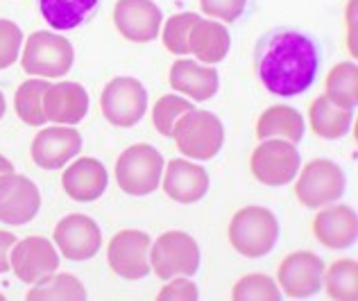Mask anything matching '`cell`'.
<instances>
[{
    "mask_svg": "<svg viewBox=\"0 0 358 301\" xmlns=\"http://www.w3.org/2000/svg\"><path fill=\"white\" fill-rule=\"evenodd\" d=\"M254 71L272 96H301L315 84L320 48L313 36L306 32H299L295 27H277L257 41Z\"/></svg>",
    "mask_w": 358,
    "mask_h": 301,
    "instance_id": "obj_1",
    "label": "cell"
},
{
    "mask_svg": "<svg viewBox=\"0 0 358 301\" xmlns=\"http://www.w3.org/2000/svg\"><path fill=\"white\" fill-rule=\"evenodd\" d=\"M279 220L266 206H243L234 213L227 236L231 247L245 258H263L277 247L279 242Z\"/></svg>",
    "mask_w": 358,
    "mask_h": 301,
    "instance_id": "obj_2",
    "label": "cell"
},
{
    "mask_svg": "<svg viewBox=\"0 0 358 301\" xmlns=\"http://www.w3.org/2000/svg\"><path fill=\"white\" fill-rule=\"evenodd\" d=\"M171 138L182 156L193 161H211L224 145V125L211 111L191 109L175 122Z\"/></svg>",
    "mask_w": 358,
    "mask_h": 301,
    "instance_id": "obj_3",
    "label": "cell"
},
{
    "mask_svg": "<svg viewBox=\"0 0 358 301\" xmlns=\"http://www.w3.org/2000/svg\"><path fill=\"white\" fill-rule=\"evenodd\" d=\"M73 61H75L73 43L59 32L36 30L25 39L21 66L23 73L32 75V78H43V80L64 78L66 73H71Z\"/></svg>",
    "mask_w": 358,
    "mask_h": 301,
    "instance_id": "obj_4",
    "label": "cell"
},
{
    "mask_svg": "<svg viewBox=\"0 0 358 301\" xmlns=\"http://www.w3.org/2000/svg\"><path fill=\"white\" fill-rule=\"evenodd\" d=\"M164 156L150 143L129 145L116 161V184L125 195L145 197L162 184Z\"/></svg>",
    "mask_w": 358,
    "mask_h": 301,
    "instance_id": "obj_5",
    "label": "cell"
},
{
    "mask_svg": "<svg viewBox=\"0 0 358 301\" xmlns=\"http://www.w3.org/2000/svg\"><path fill=\"white\" fill-rule=\"evenodd\" d=\"M200 260V244L186 231H164L162 236L150 244V267L162 281L197 274Z\"/></svg>",
    "mask_w": 358,
    "mask_h": 301,
    "instance_id": "obj_6",
    "label": "cell"
},
{
    "mask_svg": "<svg viewBox=\"0 0 358 301\" xmlns=\"http://www.w3.org/2000/svg\"><path fill=\"white\" fill-rule=\"evenodd\" d=\"M347 175L331 159H313L299 168L295 177V197L306 209H322L345 195Z\"/></svg>",
    "mask_w": 358,
    "mask_h": 301,
    "instance_id": "obj_7",
    "label": "cell"
},
{
    "mask_svg": "<svg viewBox=\"0 0 358 301\" xmlns=\"http://www.w3.org/2000/svg\"><path fill=\"white\" fill-rule=\"evenodd\" d=\"M301 168V156L295 143L284 138H266L254 147L250 156V170L263 186L281 188L295 182Z\"/></svg>",
    "mask_w": 358,
    "mask_h": 301,
    "instance_id": "obj_8",
    "label": "cell"
},
{
    "mask_svg": "<svg viewBox=\"0 0 358 301\" xmlns=\"http://www.w3.org/2000/svg\"><path fill=\"white\" fill-rule=\"evenodd\" d=\"M102 116L114 127H134L148 111V91L136 78H114L100 93Z\"/></svg>",
    "mask_w": 358,
    "mask_h": 301,
    "instance_id": "obj_9",
    "label": "cell"
},
{
    "mask_svg": "<svg viewBox=\"0 0 358 301\" xmlns=\"http://www.w3.org/2000/svg\"><path fill=\"white\" fill-rule=\"evenodd\" d=\"M324 260L313 251H293L279 263L277 286L288 299H308L322 290Z\"/></svg>",
    "mask_w": 358,
    "mask_h": 301,
    "instance_id": "obj_10",
    "label": "cell"
},
{
    "mask_svg": "<svg viewBox=\"0 0 358 301\" xmlns=\"http://www.w3.org/2000/svg\"><path fill=\"white\" fill-rule=\"evenodd\" d=\"M52 242L64 258L73 263L91 260L102 247V231L98 222L84 213H71L55 224Z\"/></svg>",
    "mask_w": 358,
    "mask_h": 301,
    "instance_id": "obj_11",
    "label": "cell"
},
{
    "mask_svg": "<svg viewBox=\"0 0 358 301\" xmlns=\"http://www.w3.org/2000/svg\"><path fill=\"white\" fill-rule=\"evenodd\" d=\"M150 236L141 229H122L107 244V263L114 274L138 281L150 274Z\"/></svg>",
    "mask_w": 358,
    "mask_h": 301,
    "instance_id": "obj_12",
    "label": "cell"
},
{
    "mask_svg": "<svg viewBox=\"0 0 358 301\" xmlns=\"http://www.w3.org/2000/svg\"><path fill=\"white\" fill-rule=\"evenodd\" d=\"M41 211V193L25 175L9 172L0 177V222L23 227Z\"/></svg>",
    "mask_w": 358,
    "mask_h": 301,
    "instance_id": "obj_13",
    "label": "cell"
},
{
    "mask_svg": "<svg viewBox=\"0 0 358 301\" xmlns=\"http://www.w3.org/2000/svg\"><path fill=\"white\" fill-rule=\"evenodd\" d=\"M82 152V134L71 125L41 127L32 138L30 154L41 170H59L66 168Z\"/></svg>",
    "mask_w": 358,
    "mask_h": 301,
    "instance_id": "obj_14",
    "label": "cell"
},
{
    "mask_svg": "<svg viewBox=\"0 0 358 301\" xmlns=\"http://www.w3.org/2000/svg\"><path fill=\"white\" fill-rule=\"evenodd\" d=\"M9 265L18 281L32 286L39 279L59 270V251L55 242L41 236L16 240L9 254Z\"/></svg>",
    "mask_w": 358,
    "mask_h": 301,
    "instance_id": "obj_15",
    "label": "cell"
},
{
    "mask_svg": "<svg viewBox=\"0 0 358 301\" xmlns=\"http://www.w3.org/2000/svg\"><path fill=\"white\" fill-rule=\"evenodd\" d=\"M114 25L131 43L155 41L164 25V14L152 0H118L114 7Z\"/></svg>",
    "mask_w": 358,
    "mask_h": 301,
    "instance_id": "obj_16",
    "label": "cell"
},
{
    "mask_svg": "<svg viewBox=\"0 0 358 301\" xmlns=\"http://www.w3.org/2000/svg\"><path fill=\"white\" fill-rule=\"evenodd\" d=\"M164 193L177 204H195L204 200L209 193V172L204 166L191 163L188 159H171L168 166H164L162 184Z\"/></svg>",
    "mask_w": 358,
    "mask_h": 301,
    "instance_id": "obj_17",
    "label": "cell"
},
{
    "mask_svg": "<svg viewBox=\"0 0 358 301\" xmlns=\"http://www.w3.org/2000/svg\"><path fill=\"white\" fill-rule=\"evenodd\" d=\"M64 193L73 202H96L105 195L109 186V172L102 161L93 156H75L73 163L64 168L62 175Z\"/></svg>",
    "mask_w": 358,
    "mask_h": 301,
    "instance_id": "obj_18",
    "label": "cell"
},
{
    "mask_svg": "<svg viewBox=\"0 0 358 301\" xmlns=\"http://www.w3.org/2000/svg\"><path fill=\"white\" fill-rule=\"evenodd\" d=\"M313 236L320 244L329 249L343 251L356 244L358 238V218L356 211L347 204L322 206L313 218Z\"/></svg>",
    "mask_w": 358,
    "mask_h": 301,
    "instance_id": "obj_19",
    "label": "cell"
},
{
    "mask_svg": "<svg viewBox=\"0 0 358 301\" xmlns=\"http://www.w3.org/2000/svg\"><path fill=\"white\" fill-rule=\"evenodd\" d=\"M43 111L55 125H80L89 114V93L78 82L50 84L43 93Z\"/></svg>",
    "mask_w": 358,
    "mask_h": 301,
    "instance_id": "obj_20",
    "label": "cell"
},
{
    "mask_svg": "<svg viewBox=\"0 0 358 301\" xmlns=\"http://www.w3.org/2000/svg\"><path fill=\"white\" fill-rule=\"evenodd\" d=\"M171 87L179 96L204 102L218 93L220 75L213 66H206L191 57H179L171 68Z\"/></svg>",
    "mask_w": 358,
    "mask_h": 301,
    "instance_id": "obj_21",
    "label": "cell"
},
{
    "mask_svg": "<svg viewBox=\"0 0 358 301\" xmlns=\"http://www.w3.org/2000/svg\"><path fill=\"white\" fill-rule=\"evenodd\" d=\"M231 36L224 23L213 21V18H197V23L191 30V39H188V50L191 54L206 66L220 64L229 54Z\"/></svg>",
    "mask_w": 358,
    "mask_h": 301,
    "instance_id": "obj_22",
    "label": "cell"
},
{
    "mask_svg": "<svg viewBox=\"0 0 358 301\" xmlns=\"http://www.w3.org/2000/svg\"><path fill=\"white\" fill-rule=\"evenodd\" d=\"M308 122L313 134L324 140H338L350 134L354 125V109H341L324 93L317 96L308 107Z\"/></svg>",
    "mask_w": 358,
    "mask_h": 301,
    "instance_id": "obj_23",
    "label": "cell"
},
{
    "mask_svg": "<svg viewBox=\"0 0 358 301\" xmlns=\"http://www.w3.org/2000/svg\"><path fill=\"white\" fill-rule=\"evenodd\" d=\"M304 129H306L304 116H301L297 109L288 107V105H272L259 116L257 138L259 140L284 138V140H290V143L297 145L299 140L304 138Z\"/></svg>",
    "mask_w": 358,
    "mask_h": 301,
    "instance_id": "obj_24",
    "label": "cell"
},
{
    "mask_svg": "<svg viewBox=\"0 0 358 301\" xmlns=\"http://www.w3.org/2000/svg\"><path fill=\"white\" fill-rule=\"evenodd\" d=\"M36 5L55 32H69L89 21L100 0H36Z\"/></svg>",
    "mask_w": 358,
    "mask_h": 301,
    "instance_id": "obj_25",
    "label": "cell"
},
{
    "mask_svg": "<svg viewBox=\"0 0 358 301\" xmlns=\"http://www.w3.org/2000/svg\"><path fill=\"white\" fill-rule=\"evenodd\" d=\"M324 96L341 109L358 105V66L356 61H338L324 80Z\"/></svg>",
    "mask_w": 358,
    "mask_h": 301,
    "instance_id": "obj_26",
    "label": "cell"
},
{
    "mask_svg": "<svg viewBox=\"0 0 358 301\" xmlns=\"http://www.w3.org/2000/svg\"><path fill=\"white\" fill-rule=\"evenodd\" d=\"M87 295V288L84 284L73 274H52L39 279L36 284H32V290H27L25 299L27 301H64V299H71V301H84Z\"/></svg>",
    "mask_w": 358,
    "mask_h": 301,
    "instance_id": "obj_27",
    "label": "cell"
},
{
    "mask_svg": "<svg viewBox=\"0 0 358 301\" xmlns=\"http://www.w3.org/2000/svg\"><path fill=\"white\" fill-rule=\"evenodd\" d=\"M48 87H50L48 80L32 78V80H25L21 87L16 89L14 109H16L18 120H23L25 125H30V127L48 125V118H45V111H43V93Z\"/></svg>",
    "mask_w": 358,
    "mask_h": 301,
    "instance_id": "obj_28",
    "label": "cell"
},
{
    "mask_svg": "<svg viewBox=\"0 0 358 301\" xmlns=\"http://www.w3.org/2000/svg\"><path fill=\"white\" fill-rule=\"evenodd\" d=\"M322 288L329 299L356 301L358 299V263L354 258H338L324 267Z\"/></svg>",
    "mask_w": 358,
    "mask_h": 301,
    "instance_id": "obj_29",
    "label": "cell"
},
{
    "mask_svg": "<svg viewBox=\"0 0 358 301\" xmlns=\"http://www.w3.org/2000/svg\"><path fill=\"white\" fill-rule=\"evenodd\" d=\"M197 18H200V14L184 12V14L171 16L166 21V25H162V41L168 52L177 54V57L191 54V50H188V39H191V30L197 23Z\"/></svg>",
    "mask_w": 358,
    "mask_h": 301,
    "instance_id": "obj_30",
    "label": "cell"
},
{
    "mask_svg": "<svg viewBox=\"0 0 358 301\" xmlns=\"http://www.w3.org/2000/svg\"><path fill=\"white\" fill-rule=\"evenodd\" d=\"M191 109H195V105L188 102L184 96H179V93H166L152 107V125L162 136L171 138L175 122Z\"/></svg>",
    "mask_w": 358,
    "mask_h": 301,
    "instance_id": "obj_31",
    "label": "cell"
},
{
    "mask_svg": "<svg viewBox=\"0 0 358 301\" xmlns=\"http://www.w3.org/2000/svg\"><path fill=\"white\" fill-rule=\"evenodd\" d=\"M234 301H279L281 290L277 281L268 274H245L231 290Z\"/></svg>",
    "mask_w": 358,
    "mask_h": 301,
    "instance_id": "obj_32",
    "label": "cell"
},
{
    "mask_svg": "<svg viewBox=\"0 0 358 301\" xmlns=\"http://www.w3.org/2000/svg\"><path fill=\"white\" fill-rule=\"evenodd\" d=\"M23 48V32L14 21L0 18V71L14 66L21 59Z\"/></svg>",
    "mask_w": 358,
    "mask_h": 301,
    "instance_id": "obj_33",
    "label": "cell"
},
{
    "mask_svg": "<svg viewBox=\"0 0 358 301\" xmlns=\"http://www.w3.org/2000/svg\"><path fill=\"white\" fill-rule=\"evenodd\" d=\"M200 9L213 21L236 23L248 9V0H200Z\"/></svg>",
    "mask_w": 358,
    "mask_h": 301,
    "instance_id": "obj_34",
    "label": "cell"
},
{
    "mask_svg": "<svg viewBox=\"0 0 358 301\" xmlns=\"http://www.w3.org/2000/svg\"><path fill=\"white\" fill-rule=\"evenodd\" d=\"M159 301H197L200 299V290L191 281V277H175L168 279L162 293L157 295Z\"/></svg>",
    "mask_w": 358,
    "mask_h": 301,
    "instance_id": "obj_35",
    "label": "cell"
},
{
    "mask_svg": "<svg viewBox=\"0 0 358 301\" xmlns=\"http://www.w3.org/2000/svg\"><path fill=\"white\" fill-rule=\"evenodd\" d=\"M356 7L358 0H350L345 9V23H347V48H350V57H358V48H356Z\"/></svg>",
    "mask_w": 358,
    "mask_h": 301,
    "instance_id": "obj_36",
    "label": "cell"
},
{
    "mask_svg": "<svg viewBox=\"0 0 358 301\" xmlns=\"http://www.w3.org/2000/svg\"><path fill=\"white\" fill-rule=\"evenodd\" d=\"M16 236L12 231L0 229V274L5 272H12V265H9V254H12V247L16 244Z\"/></svg>",
    "mask_w": 358,
    "mask_h": 301,
    "instance_id": "obj_37",
    "label": "cell"
},
{
    "mask_svg": "<svg viewBox=\"0 0 358 301\" xmlns=\"http://www.w3.org/2000/svg\"><path fill=\"white\" fill-rule=\"evenodd\" d=\"M9 172H16L14 170V163L9 161V159L5 154H0V177L3 175H9Z\"/></svg>",
    "mask_w": 358,
    "mask_h": 301,
    "instance_id": "obj_38",
    "label": "cell"
},
{
    "mask_svg": "<svg viewBox=\"0 0 358 301\" xmlns=\"http://www.w3.org/2000/svg\"><path fill=\"white\" fill-rule=\"evenodd\" d=\"M5 111H7V100H5V93L0 91V120L5 118Z\"/></svg>",
    "mask_w": 358,
    "mask_h": 301,
    "instance_id": "obj_39",
    "label": "cell"
}]
</instances>
